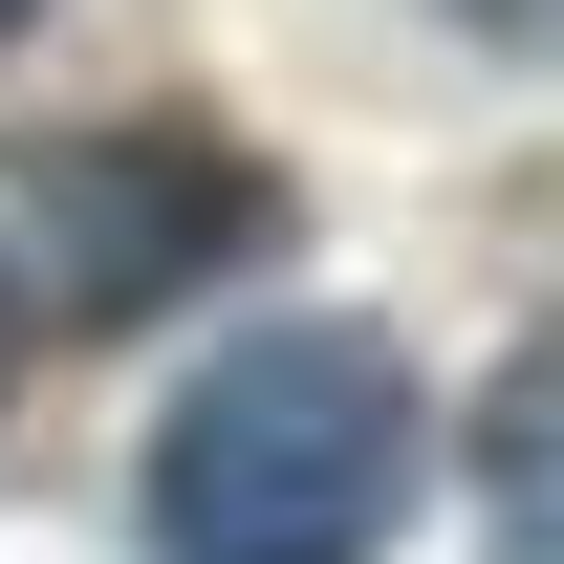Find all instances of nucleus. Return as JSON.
I'll return each instance as SVG.
<instances>
[{"label":"nucleus","mask_w":564,"mask_h":564,"mask_svg":"<svg viewBox=\"0 0 564 564\" xmlns=\"http://www.w3.org/2000/svg\"><path fill=\"white\" fill-rule=\"evenodd\" d=\"M22 217H44V304L66 326H152V304H196V282H239L282 239V174L239 131H196V109H152V131H66L22 174Z\"/></svg>","instance_id":"f03ea898"},{"label":"nucleus","mask_w":564,"mask_h":564,"mask_svg":"<svg viewBox=\"0 0 564 564\" xmlns=\"http://www.w3.org/2000/svg\"><path fill=\"white\" fill-rule=\"evenodd\" d=\"M434 478V413H413V348L348 326V304H282L152 413L131 456V543L152 564H391Z\"/></svg>","instance_id":"f257e3e1"},{"label":"nucleus","mask_w":564,"mask_h":564,"mask_svg":"<svg viewBox=\"0 0 564 564\" xmlns=\"http://www.w3.org/2000/svg\"><path fill=\"white\" fill-rule=\"evenodd\" d=\"M0 391H22V282H0Z\"/></svg>","instance_id":"20e7f679"},{"label":"nucleus","mask_w":564,"mask_h":564,"mask_svg":"<svg viewBox=\"0 0 564 564\" xmlns=\"http://www.w3.org/2000/svg\"><path fill=\"white\" fill-rule=\"evenodd\" d=\"M478 521H499V564H564V304L499 348V391H478Z\"/></svg>","instance_id":"7ed1b4c3"},{"label":"nucleus","mask_w":564,"mask_h":564,"mask_svg":"<svg viewBox=\"0 0 564 564\" xmlns=\"http://www.w3.org/2000/svg\"><path fill=\"white\" fill-rule=\"evenodd\" d=\"M0 22H44V0H0Z\"/></svg>","instance_id":"39448f33"}]
</instances>
